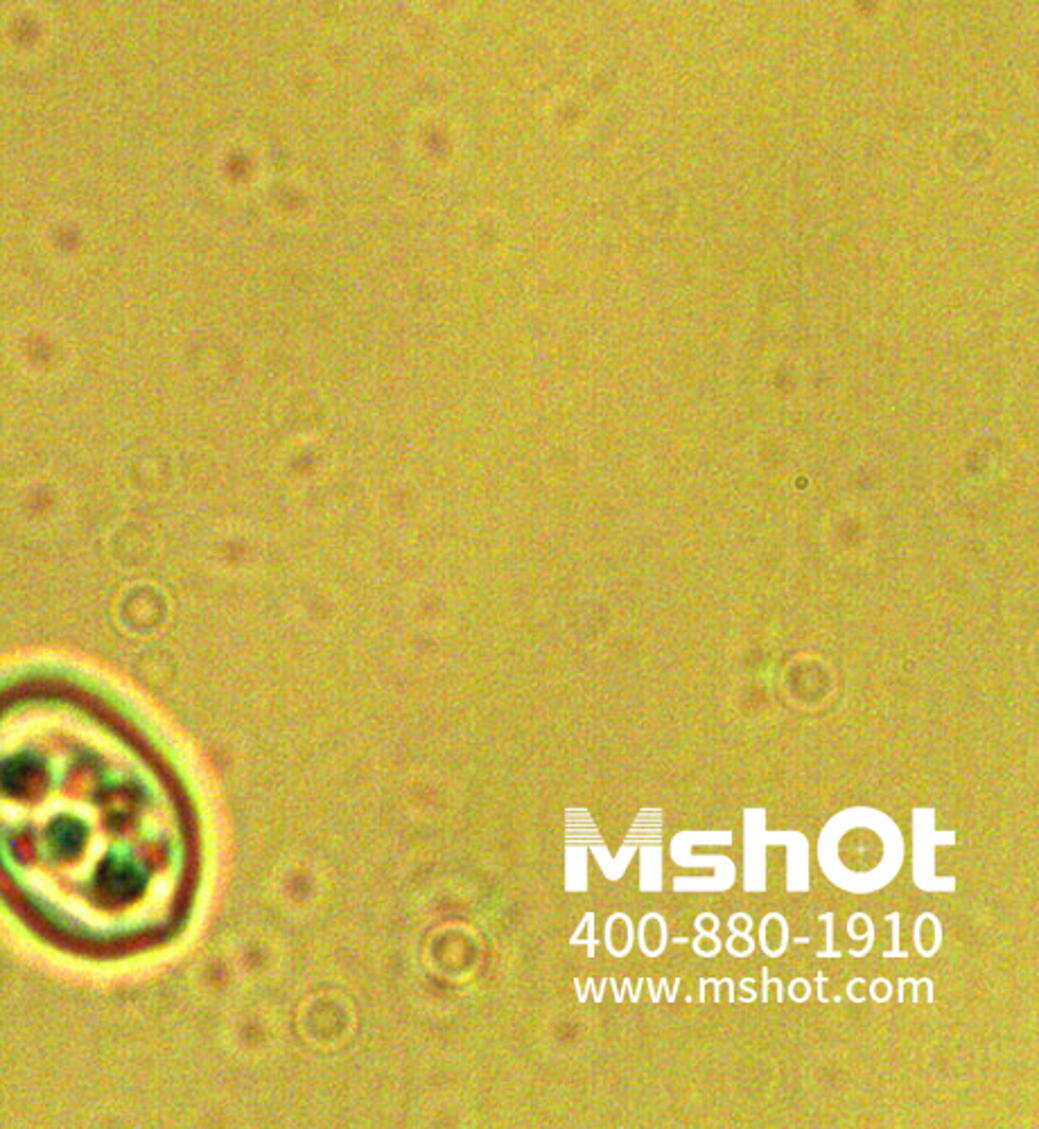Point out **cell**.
<instances>
[{"label":"cell","mask_w":1039,"mask_h":1129,"mask_svg":"<svg viewBox=\"0 0 1039 1129\" xmlns=\"http://www.w3.org/2000/svg\"><path fill=\"white\" fill-rule=\"evenodd\" d=\"M195 829L168 761L100 682L0 678V908L57 956L113 965L179 929Z\"/></svg>","instance_id":"cell-1"},{"label":"cell","mask_w":1039,"mask_h":1129,"mask_svg":"<svg viewBox=\"0 0 1039 1129\" xmlns=\"http://www.w3.org/2000/svg\"><path fill=\"white\" fill-rule=\"evenodd\" d=\"M906 856L902 831L877 809H845L827 822L818 838V863L827 881L850 895H870L893 883Z\"/></svg>","instance_id":"cell-2"},{"label":"cell","mask_w":1039,"mask_h":1129,"mask_svg":"<svg viewBox=\"0 0 1039 1129\" xmlns=\"http://www.w3.org/2000/svg\"><path fill=\"white\" fill-rule=\"evenodd\" d=\"M787 847V890H809V840L800 831H768L764 809L744 811V868L741 883L746 892H766V847Z\"/></svg>","instance_id":"cell-3"},{"label":"cell","mask_w":1039,"mask_h":1129,"mask_svg":"<svg viewBox=\"0 0 1039 1129\" xmlns=\"http://www.w3.org/2000/svg\"><path fill=\"white\" fill-rule=\"evenodd\" d=\"M689 845H732V831H680L669 845L671 861L680 868H712L710 879H674L678 892H726L737 881V865L728 856H692Z\"/></svg>","instance_id":"cell-4"},{"label":"cell","mask_w":1039,"mask_h":1129,"mask_svg":"<svg viewBox=\"0 0 1039 1129\" xmlns=\"http://www.w3.org/2000/svg\"><path fill=\"white\" fill-rule=\"evenodd\" d=\"M913 836H915V856H913V879L915 886L924 892H954L958 881L956 877H936V847L954 845L956 831H936L933 825V809L913 811Z\"/></svg>","instance_id":"cell-5"},{"label":"cell","mask_w":1039,"mask_h":1129,"mask_svg":"<svg viewBox=\"0 0 1039 1129\" xmlns=\"http://www.w3.org/2000/svg\"><path fill=\"white\" fill-rule=\"evenodd\" d=\"M818 920L827 924V949L820 951L818 958H841V951L834 949V913H823Z\"/></svg>","instance_id":"cell-6"},{"label":"cell","mask_w":1039,"mask_h":1129,"mask_svg":"<svg viewBox=\"0 0 1039 1129\" xmlns=\"http://www.w3.org/2000/svg\"><path fill=\"white\" fill-rule=\"evenodd\" d=\"M899 917H902V915H899V913H893V915H886V917H884V920H886V922L893 924V949H890V951H884V958H886V960H893V958H908V953H906V951H902V949H899Z\"/></svg>","instance_id":"cell-7"},{"label":"cell","mask_w":1039,"mask_h":1129,"mask_svg":"<svg viewBox=\"0 0 1039 1129\" xmlns=\"http://www.w3.org/2000/svg\"><path fill=\"white\" fill-rule=\"evenodd\" d=\"M762 974H764V990H762V1001L766 1003V1001H768V985H771V978H768V969H766V967L762 969Z\"/></svg>","instance_id":"cell-8"},{"label":"cell","mask_w":1039,"mask_h":1129,"mask_svg":"<svg viewBox=\"0 0 1039 1129\" xmlns=\"http://www.w3.org/2000/svg\"><path fill=\"white\" fill-rule=\"evenodd\" d=\"M823 985H825V974H818V999L825 1003L827 999H825V994H823Z\"/></svg>","instance_id":"cell-9"},{"label":"cell","mask_w":1039,"mask_h":1129,"mask_svg":"<svg viewBox=\"0 0 1039 1129\" xmlns=\"http://www.w3.org/2000/svg\"><path fill=\"white\" fill-rule=\"evenodd\" d=\"M714 983V1001H721V980L717 978H710Z\"/></svg>","instance_id":"cell-10"},{"label":"cell","mask_w":1039,"mask_h":1129,"mask_svg":"<svg viewBox=\"0 0 1039 1129\" xmlns=\"http://www.w3.org/2000/svg\"><path fill=\"white\" fill-rule=\"evenodd\" d=\"M809 942H811V938H796V940H793V944H809Z\"/></svg>","instance_id":"cell-11"},{"label":"cell","mask_w":1039,"mask_h":1129,"mask_svg":"<svg viewBox=\"0 0 1039 1129\" xmlns=\"http://www.w3.org/2000/svg\"><path fill=\"white\" fill-rule=\"evenodd\" d=\"M674 942H678V944H689V940H685V938H676Z\"/></svg>","instance_id":"cell-12"}]
</instances>
